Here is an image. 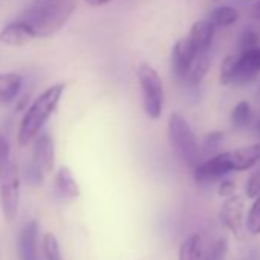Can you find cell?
I'll return each mask as SVG.
<instances>
[{
    "mask_svg": "<svg viewBox=\"0 0 260 260\" xmlns=\"http://www.w3.org/2000/svg\"><path fill=\"white\" fill-rule=\"evenodd\" d=\"M66 84L64 83H55L49 86L46 90H43L28 107L25 112L20 127H19V135L17 143L20 147H26L42 134V130L48 119L54 115L57 110L61 96L64 93Z\"/></svg>",
    "mask_w": 260,
    "mask_h": 260,
    "instance_id": "obj_1",
    "label": "cell"
},
{
    "mask_svg": "<svg viewBox=\"0 0 260 260\" xmlns=\"http://www.w3.org/2000/svg\"><path fill=\"white\" fill-rule=\"evenodd\" d=\"M75 10V0H36L22 16L37 37L46 39L60 31Z\"/></svg>",
    "mask_w": 260,
    "mask_h": 260,
    "instance_id": "obj_2",
    "label": "cell"
},
{
    "mask_svg": "<svg viewBox=\"0 0 260 260\" xmlns=\"http://www.w3.org/2000/svg\"><path fill=\"white\" fill-rule=\"evenodd\" d=\"M169 138L173 150L187 166L194 169L201 162L202 147L196 140L191 125L179 112H173L169 118Z\"/></svg>",
    "mask_w": 260,
    "mask_h": 260,
    "instance_id": "obj_3",
    "label": "cell"
},
{
    "mask_svg": "<svg viewBox=\"0 0 260 260\" xmlns=\"http://www.w3.org/2000/svg\"><path fill=\"white\" fill-rule=\"evenodd\" d=\"M137 78L146 115L152 119H159L164 110V86L159 74L150 64L141 63L137 68Z\"/></svg>",
    "mask_w": 260,
    "mask_h": 260,
    "instance_id": "obj_4",
    "label": "cell"
},
{
    "mask_svg": "<svg viewBox=\"0 0 260 260\" xmlns=\"http://www.w3.org/2000/svg\"><path fill=\"white\" fill-rule=\"evenodd\" d=\"M20 179L16 164L11 161L0 166V204L7 220H14L19 211Z\"/></svg>",
    "mask_w": 260,
    "mask_h": 260,
    "instance_id": "obj_5",
    "label": "cell"
},
{
    "mask_svg": "<svg viewBox=\"0 0 260 260\" xmlns=\"http://www.w3.org/2000/svg\"><path fill=\"white\" fill-rule=\"evenodd\" d=\"M198 49L188 37L179 39L172 48V74L179 81H187L190 69L198 57Z\"/></svg>",
    "mask_w": 260,
    "mask_h": 260,
    "instance_id": "obj_6",
    "label": "cell"
},
{
    "mask_svg": "<svg viewBox=\"0 0 260 260\" xmlns=\"http://www.w3.org/2000/svg\"><path fill=\"white\" fill-rule=\"evenodd\" d=\"M230 173H233V167L228 152L216 153L194 167V179L201 184L219 181Z\"/></svg>",
    "mask_w": 260,
    "mask_h": 260,
    "instance_id": "obj_7",
    "label": "cell"
},
{
    "mask_svg": "<svg viewBox=\"0 0 260 260\" xmlns=\"http://www.w3.org/2000/svg\"><path fill=\"white\" fill-rule=\"evenodd\" d=\"M222 223L236 236H240L245 222V201L239 194H231L225 199L219 210Z\"/></svg>",
    "mask_w": 260,
    "mask_h": 260,
    "instance_id": "obj_8",
    "label": "cell"
},
{
    "mask_svg": "<svg viewBox=\"0 0 260 260\" xmlns=\"http://www.w3.org/2000/svg\"><path fill=\"white\" fill-rule=\"evenodd\" d=\"M260 74V48L249 49L237 55L236 74L233 84H246L257 78Z\"/></svg>",
    "mask_w": 260,
    "mask_h": 260,
    "instance_id": "obj_9",
    "label": "cell"
},
{
    "mask_svg": "<svg viewBox=\"0 0 260 260\" xmlns=\"http://www.w3.org/2000/svg\"><path fill=\"white\" fill-rule=\"evenodd\" d=\"M32 162L45 173H51L55 167V147L49 134H40L34 140V159Z\"/></svg>",
    "mask_w": 260,
    "mask_h": 260,
    "instance_id": "obj_10",
    "label": "cell"
},
{
    "mask_svg": "<svg viewBox=\"0 0 260 260\" xmlns=\"http://www.w3.org/2000/svg\"><path fill=\"white\" fill-rule=\"evenodd\" d=\"M34 39H37L34 29L22 20L5 25L0 29V43L5 46H13V48L25 46Z\"/></svg>",
    "mask_w": 260,
    "mask_h": 260,
    "instance_id": "obj_11",
    "label": "cell"
},
{
    "mask_svg": "<svg viewBox=\"0 0 260 260\" xmlns=\"http://www.w3.org/2000/svg\"><path fill=\"white\" fill-rule=\"evenodd\" d=\"M39 222L29 220L19 236L20 260H40L39 257Z\"/></svg>",
    "mask_w": 260,
    "mask_h": 260,
    "instance_id": "obj_12",
    "label": "cell"
},
{
    "mask_svg": "<svg viewBox=\"0 0 260 260\" xmlns=\"http://www.w3.org/2000/svg\"><path fill=\"white\" fill-rule=\"evenodd\" d=\"M233 172H246L260 164V143L228 152Z\"/></svg>",
    "mask_w": 260,
    "mask_h": 260,
    "instance_id": "obj_13",
    "label": "cell"
},
{
    "mask_svg": "<svg viewBox=\"0 0 260 260\" xmlns=\"http://www.w3.org/2000/svg\"><path fill=\"white\" fill-rule=\"evenodd\" d=\"M216 26L207 19V20H196L190 29L188 39L198 49V52H207L211 48L213 37H214Z\"/></svg>",
    "mask_w": 260,
    "mask_h": 260,
    "instance_id": "obj_14",
    "label": "cell"
},
{
    "mask_svg": "<svg viewBox=\"0 0 260 260\" xmlns=\"http://www.w3.org/2000/svg\"><path fill=\"white\" fill-rule=\"evenodd\" d=\"M55 193L60 199L72 201L80 196V187L68 167H60L55 175Z\"/></svg>",
    "mask_w": 260,
    "mask_h": 260,
    "instance_id": "obj_15",
    "label": "cell"
},
{
    "mask_svg": "<svg viewBox=\"0 0 260 260\" xmlns=\"http://www.w3.org/2000/svg\"><path fill=\"white\" fill-rule=\"evenodd\" d=\"M23 78L16 72L0 74V106L11 104L20 93Z\"/></svg>",
    "mask_w": 260,
    "mask_h": 260,
    "instance_id": "obj_16",
    "label": "cell"
},
{
    "mask_svg": "<svg viewBox=\"0 0 260 260\" xmlns=\"http://www.w3.org/2000/svg\"><path fill=\"white\" fill-rule=\"evenodd\" d=\"M239 17H240V14H239L237 8L230 7V5H220L210 13L208 20L216 28H230L234 23H237Z\"/></svg>",
    "mask_w": 260,
    "mask_h": 260,
    "instance_id": "obj_17",
    "label": "cell"
},
{
    "mask_svg": "<svg viewBox=\"0 0 260 260\" xmlns=\"http://www.w3.org/2000/svg\"><path fill=\"white\" fill-rule=\"evenodd\" d=\"M210 66H211V58L208 55V51L198 54V57H196L191 69H190L187 83L191 84V86H199L202 83V80L205 78V75L208 74Z\"/></svg>",
    "mask_w": 260,
    "mask_h": 260,
    "instance_id": "obj_18",
    "label": "cell"
},
{
    "mask_svg": "<svg viewBox=\"0 0 260 260\" xmlns=\"http://www.w3.org/2000/svg\"><path fill=\"white\" fill-rule=\"evenodd\" d=\"M204 248L199 234H191L187 237L179 248V260H202Z\"/></svg>",
    "mask_w": 260,
    "mask_h": 260,
    "instance_id": "obj_19",
    "label": "cell"
},
{
    "mask_svg": "<svg viewBox=\"0 0 260 260\" xmlns=\"http://www.w3.org/2000/svg\"><path fill=\"white\" fill-rule=\"evenodd\" d=\"M251 122H252L251 106L246 100H242L231 110V125L236 130H243V128L249 127Z\"/></svg>",
    "mask_w": 260,
    "mask_h": 260,
    "instance_id": "obj_20",
    "label": "cell"
},
{
    "mask_svg": "<svg viewBox=\"0 0 260 260\" xmlns=\"http://www.w3.org/2000/svg\"><path fill=\"white\" fill-rule=\"evenodd\" d=\"M236 64H237V55H225L222 63H220V69H219V81L223 86L233 84L234 80V74H236Z\"/></svg>",
    "mask_w": 260,
    "mask_h": 260,
    "instance_id": "obj_21",
    "label": "cell"
},
{
    "mask_svg": "<svg viewBox=\"0 0 260 260\" xmlns=\"http://www.w3.org/2000/svg\"><path fill=\"white\" fill-rule=\"evenodd\" d=\"M43 251H45L46 260H64L61 255V248H60L58 239L51 233H48L43 239Z\"/></svg>",
    "mask_w": 260,
    "mask_h": 260,
    "instance_id": "obj_22",
    "label": "cell"
},
{
    "mask_svg": "<svg viewBox=\"0 0 260 260\" xmlns=\"http://www.w3.org/2000/svg\"><path fill=\"white\" fill-rule=\"evenodd\" d=\"M246 230L251 234H260V194L254 199L246 214Z\"/></svg>",
    "mask_w": 260,
    "mask_h": 260,
    "instance_id": "obj_23",
    "label": "cell"
},
{
    "mask_svg": "<svg viewBox=\"0 0 260 260\" xmlns=\"http://www.w3.org/2000/svg\"><path fill=\"white\" fill-rule=\"evenodd\" d=\"M254 48H258V34L254 29H245L239 36L237 51H239V54H242V52H246Z\"/></svg>",
    "mask_w": 260,
    "mask_h": 260,
    "instance_id": "obj_24",
    "label": "cell"
},
{
    "mask_svg": "<svg viewBox=\"0 0 260 260\" xmlns=\"http://www.w3.org/2000/svg\"><path fill=\"white\" fill-rule=\"evenodd\" d=\"M245 193H246V198L249 199H255L260 194V164L249 175L246 185H245Z\"/></svg>",
    "mask_w": 260,
    "mask_h": 260,
    "instance_id": "obj_25",
    "label": "cell"
},
{
    "mask_svg": "<svg viewBox=\"0 0 260 260\" xmlns=\"http://www.w3.org/2000/svg\"><path fill=\"white\" fill-rule=\"evenodd\" d=\"M226 251H228L226 239H219L213 243V246L208 249V252L202 257V260H225Z\"/></svg>",
    "mask_w": 260,
    "mask_h": 260,
    "instance_id": "obj_26",
    "label": "cell"
},
{
    "mask_svg": "<svg viewBox=\"0 0 260 260\" xmlns=\"http://www.w3.org/2000/svg\"><path fill=\"white\" fill-rule=\"evenodd\" d=\"M222 144H223V134L219 132V130H214V132H210L205 135L202 149L204 152H216L217 149H220Z\"/></svg>",
    "mask_w": 260,
    "mask_h": 260,
    "instance_id": "obj_27",
    "label": "cell"
},
{
    "mask_svg": "<svg viewBox=\"0 0 260 260\" xmlns=\"http://www.w3.org/2000/svg\"><path fill=\"white\" fill-rule=\"evenodd\" d=\"M43 172L32 162V166H29L28 169H26V178H28V181L31 182V184H40L42 182V179H43Z\"/></svg>",
    "mask_w": 260,
    "mask_h": 260,
    "instance_id": "obj_28",
    "label": "cell"
},
{
    "mask_svg": "<svg viewBox=\"0 0 260 260\" xmlns=\"http://www.w3.org/2000/svg\"><path fill=\"white\" fill-rule=\"evenodd\" d=\"M234 191H236V184H234L233 181H230V179H223V181L219 184V190H217L219 196H222V198H228V196L234 194Z\"/></svg>",
    "mask_w": 260,
    "mask_h": 260,
    "instance_id": "obj_29",
    "label": "cell"
},
{
    "mask_svg": "<svg viewBox=\"0 0 260 260\" xmlns=\"http://www.w3.org/2000/svg\"><path fill=\"white\" fill-rule=\"evenodd\" d=\"M11 161V150L8 141L0 135V166Z\"/></svg>",
    "mask_w": 260,
    "mask_h": 260,
    "instance_id": "obj_30",
    "label": "cell"
},
{
    "mask_svg": "<svg viewBox=\"0 0 260 260\" xmlns=\"http://www.w3.org/2000/svg\"><path fill=\"white\" fill-rule=\"evenodd\" d=\"M83 2L92 8H101V7H106L109 4H112L113 0H83Z\"/></svg>",
    "mask_w": 260,
    "mask_h": 260,
    "instance_id": "obj_31",
    "label": "cell"
},
{
    "mask_svg": "<svg viewBox=\"0 0 260 260\" xmlns=\"http://www.w3.org/2000/svg\"><path fill=\"white\" fill-rule=\"evenodd\" d=\"M251 16H252L254 19H258V20H260V0L252 5V8H251Z\"/></svg>",
    "mask_w": 260,
    "mask_h": 260,
    "instance_id": "obj_32",
    "label": "cell"
},
{
    "mask_svg": "<svg viewBox=\"0 0 260 260\" xmlns=\"http://www.w3.org/2000/svg\"><path fill=\"white\" fill-rule=\"evenodd\" d=\"M254 132H255L257 137H260V116H258V119L254 122Z\"/></svg>",
    "mask_w": 260,
    "mask_h": 260,
    "instance_id": "obj_33",
    "label": "cell"
},
{
    "mask_svg": "<svg viewBox=\"0 0 260 260\" xmlns=\"http://www.w3.org/2000/svg\"><path fill=\"white\" fill-rule=\"evenodd\" d=\"M214 2H217V0H214Z\"/></svg>",
    "mask_w": 260,
    "mask_h": 260,
    "instance_id": "obj_34",
    "label": "cell"
}]
</instances>
